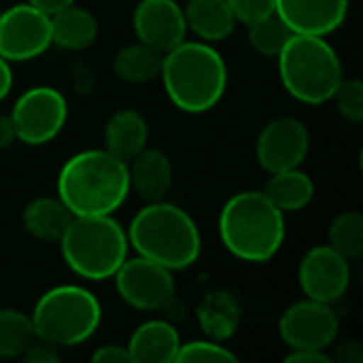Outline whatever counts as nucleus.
<instances>
[{
	"label": "nucleus",
	"mask_w": 363,
	"mask_h": 363,
	"mask_svg": "<svg viewBox=\"0 0 363 363\" xmlns=\"http://www.w3.org/2000/svg\"><path fill=\"white\" fill-rule=\"evenodd\" d=\"M130 194L128 162L106 149L74 153L57 174V198L74 217L113 215Z\"/></svg>",
	"instance_id": "nucleus-1"
},
{
	"label": "nucleus",
	"mask_w": 363,
	"mask_h": 363,
	"mask_svg": "<svg viewBox=\"0 0 363 363\" xmlns=\"http://www.w3.org/2000/svg\"><path fill=\"white\" fill-rule=\"evenodd\" d=\"M160 79L170 102L189 115L213 111L228 91V64L204 40H183L164 53Z\"/></svg>",
	"instance_id": "nucleus-2"
},
{
	"label": "nucleus",
	"mask_w": 363,
	"mask_h": 363,
	"mask_svg": "<svg viewBox=\"0 0 363 363\" xmlns=\"http://www.w3.org/2000/svg\"><path fill=\"white\" fill-rule=\"evenodd\" d=\"M285 236V213L262 189L234 194L219 213L221 245L240 262H270L281 251Z\"/></svg>",
	"instance_id": "nucleus-3"
},
{
	"label": "nucleus",
	"mask_w": 363,
	"mask_h": 363,
	"mask_svg": "<svg viewBox=\"0 0 363 363\" xmlns=\"http://www.w3.org/2000/svg\"><path fill=\"white\" fill-rule=\"evenodd\" d=\"M125 232L136 255L172 272L191 268L202 253V234L198 223L187 211L168 200L147 202L132 217Z\"/></svg>",
	"instance_id": "nucleus-4"
},
{
	"label": "nucleus",
	"mask_w": 363,
	"mask_h": 363,
	"mask_svg": "<svg viewBox=\"0 0 363 363\" xmlns=\"http://www.w3.org/2000/svg\"><path fill=\"white\" fill-rule=\"evenodd\" d=\"M57 245L66 266L87 281L113 279L130 251L128 232L113 215L72 217Z\"/></svg>",
	"instance_id": "nucleus-5"
},
{
	"label": "nucleus",
	"mask_w": 363,
	"mask_h": 363,
	"mask_svg": "<svg viewBox=\"0 0 363 363\" xmlns=\"http://www.w3.org/2000/svg\"><path fill=\"white\" fill-rule=\"evenodd\" d=\"M285 91L302 104H325L345 79L342 62L325 36L291 34L277 55Z\"/></svg>",
	"instance_id": "nucleus-6"
},
{
	"label": "nucleus",
	"mask_w": 363,
	"mask_h": 363,
	"mask_svg": "<svg viewBox=\"0 0 363 363\" xmlns=\"http://www.w3.org/2000/svg\"><path fill=\"white\" fill-rule=\"evenodd\" d=\"M30 319L36 338L70 349L96 334L102 323V304L81 285H57L36 300Z\"/></svg>",
	"instance_id": "nucleus-7"
},
{
	"label": "nucleus",
	"mask_w": 363,
	"mask_h": 363,
	"mask_svg": "<svg viewBox=\"0 0 363 363\" xmlns=\"http://www.w3.org/2000/svg\"><path fill=\"white\" fill-rule=\"evenodd\" d=\"M19 143L40 147L51 143L68 121V102L62 91L49 85L26 89L9 113Z\"/></svg>",
	"instance_id": "nucleus-8"
},
{
	"label": "nucleus",
	"mask_w": 363,
	"mask_h": 363,
	"mask_svg": "<svg viewBox=\"0 0 363 363\" xmlns=\"http://www.w3.org/2000/svg\"><path fill=\"white\" fill-rule=\"evenodd\" d=\"M115 289L119 298L143 313L166 308L177 296V283L172 270L147 259L128 257L115 272Z\"/></svg>",
	"instance_id": "nucleus-9"
},
{
	"label": "nucleus",
	"mask_w": 363,
	"mask_h": 363,
	"mask_svg": "<svg viewBox=\"0 0 363 363\" xmlns=\"http://www.w3.org/2000/svg\"><path fill=\"white\" fill-rule=\"evenodd\" d=\"M51 15L19 2L0 13V55L6 62H30L51 47Z\"/></svg>",
	"instance_id": "nucleus-10"
},
{
	"label": "nucleus",
	"mask_w": 363,
	"mask_h": 363,
	"mask_svg": "<svg viewBox=\"0 0 363 363\" xmlns=\"http://www.w3.org/2000/svg\"><path fill=\"white\" fill-rule=\"evenodd\" d=\"M338 330L340 321L332 304L311 298L287 306L279 319V334L289 349L325 351L334 345Z\"/></svg>",
	"instance_id": "nucleus-11"
},
{
	"label": "nucleus",
	"mask_w": 363,
	"mask_h": 363,
	"mask_svg": "<svg viewBox=\"0 0 363 363\" xmlns=\"http://www.w3.org/2000/svg\"><path fill=\"white\" fill-rule=\"evenodd\" d=\"M311 151V132L304 121L296 117H277L268 121L257 140V164L270 174L289 168H300Z\"/></svg>",
	"instance_id": "nucleus-12"
},
{
	"label": "nucleus",
	"mask_w": 363,
	"mask_h": 363,
	"mask_svg": "<svg viewBox=\"0 0 363 363\" xmlns=\"http://www.w3.org/2000/svg\"><path fill=\"white\" fill-rule=\"evenodd\" d=\"M298 281L306 298L334 304L351 287V259L330 245L313 247L300 262Z\"/></svg>",
	"instance_id": "nucleus-13"
},
{
	"label": "nucleus",
	"mask_w": 363,
	"mask_h": 363,
	"mask_svg": "<svg viewBox=\"0 0 363 363\" xmlns=\"http://www.w3.org/2000/svg\"><path fill=\"white\" fill-rule=\"evenodd\" d=\"M136 40L160 53L170 51L187 38V21L177 0H138L132 13Z\"/></svg>",
	"instance_id": "nucleus-14"
},
{
	"label": "nucleus",
	"mask_w": 363,
	"mask_h": 363,
	"mask_svg": "<svg viewBox=\"0 0 363 363\" xmlns=\"http://www.w3.org/2000/svg\"><path fill=\"white\" fill-rule=\"evenodd\" d=\"M351 0H277L274 13L294 34L330 36L349 15Z\"/></svg>",
	"instance_id": "nucleus-15"
},
{
	"label": "nucleus",
	"mask_w": 363,
	"mask_h": 363,
	"mask_svg": "<svg viewBox=\"0 0 363 363\" xmlns=\"http://www.w3.org/2000/svg\"><path fill=\"white\" fill-rule=\"evenodd\" d=\"M130 191H136L145 202H160L172 189L174 170L170 157L160 149L145 147L138 155L128 162Z\"/></svg>",
	"instance_id": "nucleus-16"
},
{
	"label": "nucleus",
	"mask_w": 363,
	"mask_h": 363,
	"mask_svg": "<svg viewBox=\"0 0 363 363\" xmlns=\"http://www.w3.org/2000/svg\"><path fill=\"white\" fill-rule=\"evenodd\" d=\"M181 347L177 328L164 319L140 323L130 336L125 349L132 363H172Z\"/></svg>",
	"instance_id": "nucleus-17"
},
{
	"label": "nucleus",
	"mask_w": 363,
	"mask_h": 363,
	"mask_svg": "<svg viewBox=\"0 0 363 363\" xmlns=\"http://www.w3.org/2000/svg\"><path fill=\"white\" fill-rule=\"evenodd\" d=\"M149 147V123L136 108H119L104 123V149L115 157L130 162Z\"/></svg>",
	"instance_id": "nucleus-18"
},
{
	"label": "nucleus",
	"mask_w": 363,
	"mask_h": 363,
	"mask_svg": "<svg viewBox=\"0 0 363 363\" xmlns=\"http://www.w3.org/2000/svg\"><path fill=\"white\" fill-rule=\"evenodd\" d=\"M183 13L187 32H194V36L204 43L225 40L238 23L228 0H187Z\"/></svg>",
	"instance_id": "nucleus-19"
},
{
	"label": "nucleus",
	"mask_w": 363,
	"mask_h": 363,
	"mask_svg": "<svg viewBox=\"0 0 363 363\" xmlns=\"http://www.w3.org/2000/svg\"><path fill=\"white\" fill-rule=\"evenodd\" d=\"M100 26L91 11L74 2L51 15V43L66 51H83L98 38Z\"/></svg>",
	"instance_id": "nucleus-20"
},
{
	"label": "nucleus",
	"mask_w": 363,
	"mask_h": 363,
	"mask_svg": "<svg viewBox=\"0 0 363 363\" xmlns=\"http://www.w3.org/2000/svg\"><path fill=\"white\" fill-rule=\"evenodd\" d=\"M72 213L57 196H40L26 204L21 221L26 232L43 242H57L72 221Z\"/></svg>",
	"instance_id": "nucleus-21"
},
{
	"label": "nucleus",
	"mask_w": 363,
	"mask_h": 363,
	"mask_svg": "<svg viewBox=\"0 0 363 363\" xmlns=\"http://www.w3.org/2000/svg\"><path fill=\"white\" fill-rule=\"evenodd\" d=\"M262 191L283 213H298L313 202L315 183L304 170L289 168L281 172H270V179L266 181Z\"/></svg>",
	"instance_id": "nucleus-22"
},
{
	"label": "nucleus",
	"mask_w": 363,
	"mask_h": 363,
	"mask_svg": "<svg viewBox=\"0 0 363 363\" xmlns=\"http://www.w3.org/2000/svg\"><path fill=\"white\" fill-rule=\"evenodd\" d=\"M164 53L155 51L153 47L136 40L125 47H121L113 57V70L117 79L134 85H143L149 81H155L162 70Z\"/></svg>",
	"instance_id": "nucleus-23"
},
{
	"label": "nucleus",
	"mask_w": 363,
	"mask_h": 363,
	"mask_svg": "<svg viewBox=\"0 0 363 363\" xmlns=\"http://www.w3.org/2000/svg\"><path fill=\"white\" fill-rule=\"evenodd\" d=\"M34 338L30 315L15 308H0V359L21 357Z\"/></svg>",
	"instance_id": "nucleus-24"
},
{
	"label": "nucleus",
	"mask_w": 363,
	"mask_h": 363,
	"mask_svg": "<svg viewBox=\"0 0 363 363\" xmlns=\"http://www.w3.org/2000/svg\"><path fill=\"white\" fill-rule=\"evenodd\" d=\"M330 247L347 259H359L363 255V217L357 211H345L336 215L328 228Z\"/></svg>",
	"instance_id": "nucleus-25"
},
{
	"label": "nucleus",
	"mask_w": 363,
	"mask_h": 363,
	"mask_svg": "<svg viewBox=\"0 0 363 363\" xmlns=\"http://www.w3.org/2000/svg\"><path fill=\"white\" fill-rule=\"evenodd\" d=\"M291 34L294 32L277 13L249 23V45L264 57H277Z\"/></svg>",
	"instance_id": "nucleus-26"
},
{
	"label": "nucleus",
	"mask_w": 363,
	"mask_h": 363,
	"mask_svg": "<svg viewBox=\"0 0 363 363\" xmlns=\"http://www.w3.org/2000/svg\"><path fill=\"white\" fill-rule=\"evenodd\" d=\"M177 363H217V362H238V357L223 345L215 340H191L181 342L179 353L174 357Z\"/></svg>",
	"instance_id": "nucleus-27"
},
{
	"label": "nucleus",
	"mask_w": 363,
	"mask_h": 363,
	"mask_svg": "<svg viewBox=\"0 0 363 363\" xmlns=\"http://www.w3.org/2000/svg\"><path fill=\"white\" fill-rule=\"evenodd\" d=\"M336 111L351 123L363 121V83L359 79H342L332 96Z\"/></svg>",
	"instance_id": "nucleus-28"
},
{
	"label": "nucleus",
	"mask_w": 363,
	"mask_h": 363,
	"mask_svg": "<svg viewBox=\"0 0 363 363\" xmlns=\"http://www.w3.org/2000/svg\"><path fill=\"white\" fill-rule=\"evenodd\" d=\"M277 0H228L230 9L234 11L236 19L240 23H253L262 17H268L274 13Z\"/></svg>",
	"instance_id": "nucleus-29"
},
{
	"label": "nucleus",
	"mask_w": 363,
	"mask_h": 363,
	"mask_svg": "<svg viewBox=\"0 0 363 363\" xmlns=\"http://www.w3.org/2000/svg\"><path fill=\"white\" fill-rule=\"evenodd\" d=\"M21 359L28 363H57L60 362V349L47 340L34 338V342L28 347V351L21 355Z\"/></svg>",
	"instance_id": "nucleus-30"
},
{
	"label": "nucleus",
	"mask_w": 363,
	"mask_h": 363,
	"mask_svg": "<svg viewBox=\"0 0 363 363\" xmlns=\"http://www.w3.org/2000/svg\"><path fill=\"white\" fill-rule=\"evenodd\" d=\"M94 363H130V353L123 345H102L91 353Z\"/></svg>",
	"instance_id": "nucleus-31"
},
{
	"label": "nucleus",
	"mask_w": 363,
	"mask_h": 363,
	"mask_svg": "<svg viewBox=\"0 0 363 363\" xmlns=\"http://www.w3.org/2000/svg\"><path fill=\"white\" fill-rule=\"evenodd\" d=\"M285 363H332V355L315 349H291Z\"/></svg>",
	"instance_id": "nucleus-32"
},
{
	"label": "nucleus",
	"mask_w": 363,
	"mask_h": 363,
	"mask_svg": "<svg viewBox=\"0 0 363 363\" xmlns=\"http://www.w3.org/2000/svg\"><path fill=\"white\" fill-rule=\"evenodd\" d=\"M363 359V349L359 342L355 340H347L336 349V355L332 357V362L340 363H359Z\"/></svg>",
	"instance_id": "nucleus-33"
},
{
	"label": "nucleus",
	"mask_w": 363,
	"mask_h": 363,
	"mask_svg": "<svg viewBox=\"0 0 363 363\" xmlns=\"http://www.w3.org/2000/svg\"><path fill=\"white\" fill-rule=\"evenodd\" d=\"M15 140H17V136H15V128H13L11 117L0 113V151L9 149Z\"/></svg>",
	"instance_id": "nucleus-34"
},
{
	"label": "nucleus",
	"mask_w": 363,
	"mask_h": 363,
	"mask_svg": "<svg viewBox=\"0 0 363 363\" xmlns=\"http://www.w3.org/2000/svg\"><path fill=\"white\" fill-rule=\"evenodd\" d=\"M13 89V70H11V62H6L0 55V102L11 94Z\"/></svg>",
	"instance_id": "nucleus-35"
},
{
	"label": "nucleus",
	"mask_w": 363,
	"mask_h": 363,
	"mask_svg": "<svg viewBox=\"0 0 363 363\" xmlns=\"http://www.w3.org/2000/svg\"><path fill=\"white\" fill-rule=\"evenodd\" d=\"M26 2L36 6V9H40L47 15H53V13H57L62 9H66L68 4H72L74 0H26Z\"/></svg>",
	"instance_id": "nucleus-36"
}]
</instances>
